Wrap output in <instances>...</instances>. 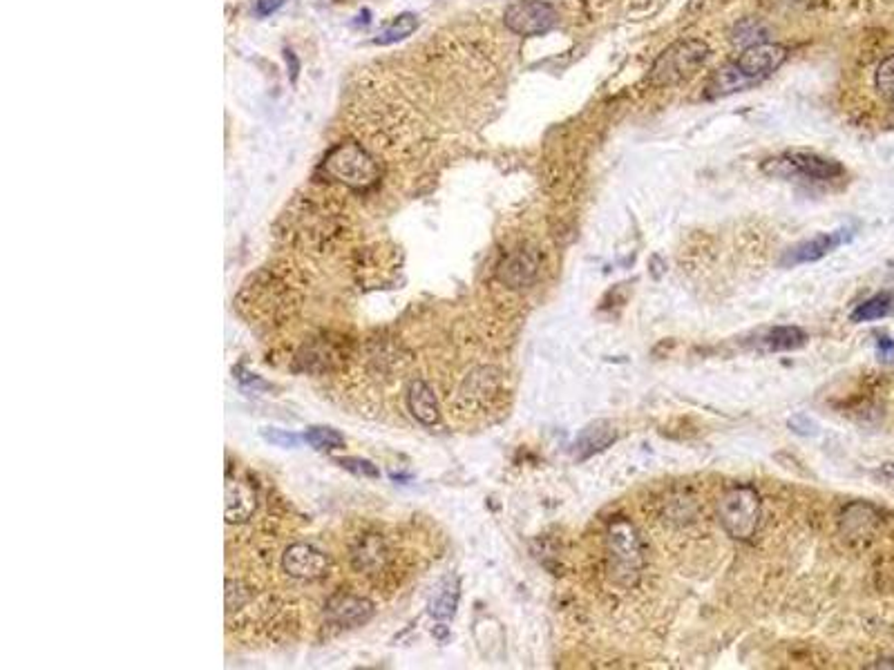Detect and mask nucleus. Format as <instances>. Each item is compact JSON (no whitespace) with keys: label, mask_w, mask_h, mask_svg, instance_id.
Masks as SVG:
<instances>
[{"label":"nucleus","mask_w":894,"mask_h":670,"mask_svg":"<svg viewBox=\"0 0 894 670\" xmlns=\"http://www.w3.org/2000/svg\"><path fill=\"white\" fill-rule=\"evenodd\" d=\"M874 85H877L879 94L894 99V54L879 63L877 74H874Z\"/></svg>","instance_id":"obj_22"},{"label":"nucleus","mask_w":894,"mask_h":670,"mask_svg":"<svg viewBox=\"0 0 894 670\" xmlns=\"http://www.w3.org/2000/svg\"><path fill=\"white\" fill-rule=\"evenodd\" d=\"M807 342L805 331L799 326H776V329L767 331L765 335L758 340V346L767 354H776V351H794L801 349Z\"/></svg>","instance_id":"obj_16"},{"label":"nucleus","mask_w":894,"mask_h":670,"mask_svg":"<svg viewBox=\"0 0 894 670\" xmlns=\"http://www.w3.org/2000/svg\"><path fill=\"white\" fill-rule=\"evenodd\" d=\"M557 9L546 0H512L503 12V23L512 34L523 38L543 36L555 30Z\"/></svg>","instance_id":"obj_7"},{"label":"nucleus","mask_w":894,"mask_h":670,"mask_svg":"<svg viewBox=\"0 0 894 670\" xmlns=\"http://www.w3.org/2000/svg\"><path fill=\"white\" fill-rule=\"evenodd\" d=\"M732 41L734 45H740L743 50L744 47L761 45V43L769 41V27L761 21V18H744V21H740L738 25L734 27Z\"/></svg>","instance_id":"obj_18"},{"label":"nucleus","mask_w":894,"mask_h":670,"mask_svg":"<svg viewBox=\"0 0 894 670\" xmlns=\"http://www.w3.org/2000/svg\"><path fill=\"white\" fill-rule=\"evenodd\" d=\"M285 3L287 0H258V14L259 16H271V14L277 12Z\"/></svg>","instance_id":"obj_27"},{"label":"nucleus","mask_w":894,"mask_h":670,"mask_svg":"<svg viewBox=\"0 0 894 670\" xmlns=\"http://www.w3.org/2000/svg\"><path fill=\"white\" fill-rule=\"evenodd\" d=\"M711 47L703 38H682L666 47L648 72V83L653 88H671V85L689 81L698 74L700 67L709 61Z\"/></svg>","instance_id":"obj_3"},{"label":"nucleus","mask_w":894,"mask_h":670,"mask_svg":"<svg viewBox=\"0 0 894 670\" xmlns=\"http://www.w3.org/2000/svg\"><path fill=\"white\" fill-rule=\"evenodd\" d=\"M416 30H418L416 14H401V16L394 18V23H389V25L378 34L376 43L378 45H392V43H398L403 41V38L412 36Z\"/></svg>","instance_id":"obj_20"},{"label":"nucleus","mask_w":894,"mask_h":670,"mask_svg":"<svg viewBox=\"0 0 894 670\" xmlns=\"http://www.w3.org/2000/svg\"><path fill=\"white\" fill-rule=\"evenodd\" d=\"M881 474L888 476V479L894 481V462H883L881 465Z\"/></svg>","instance_id":"obj_28"},{"label":"nucleus","mask_w":894,"mask_h":670,"mask_svg":"<svg viewBox=\"0 0 894 670\" xmlns=\"http://www.w3.org/2000/svg\"><path fill=\"white\" fill-rule=\"evenodd\" d=\"M790 429L794 433H801V436H816V422L805 413L790 418Z\"/></svg>","instance_id":"obj_25"},{"label":"nucleus","mask_w":894,"mask_h":670,"mask_svg":"<svg viewBox=\"0 0 894 670\" xmlns=\"http://www.w3.org/2000/svg\"><path fill=\"white\" fill-rule=\"evenodd\" d=\"M877 354L883 363H892L894 360V340L888 334L877 335Z\"/></svg>","instance_id":"obj_26"},{"label":"nucleus","mask_w":894,"mask_h":670,"mask_svg":"<svg viewBox=\"0 0 894 670\" xmlns=\"http://www.w3.org/2000/svg\"><path fill=\"white\" fill-rule=\"evenodd\" d=\"M282 568L288 577L297 581H318L326 575L329 558L320 548L311 546V543H293L282 557Z\"/></svg>","instance_id":"obj_8"},{"label":"nucleus","mask_w":894,"mask_h":670,"mask_svg":"<svg viewBox=\"0 0 894 670\" xmlns=\"http://www.w3.org/2000/svg\"><path fill=\"white\" fill-rule=\"evenodd\" d=\"M456 604H459V581L447 579L432 599L430 612L436 619H450V617H454Z\"/></svg>","instance_id":"obj_19"},{"label":"nucleus","mask_w":894,"mask_h":670,"mask_svg":"<svg viewBox=\"0 0 894 670\" xmlns=\"http://www.w3.org/2000/svg\"><path fill=\"white\" fill-rule=\"evenodd\" d=\"M392 561V549L381 534H364L352 549V566L360 575H383Z\"/></svg>","instance_id":"obj_11"},{"label":"nucleus","mask_w":894,"mask_h":670,"mask_svg":"<svg viewBox=\"0 0 894 670\" xmlns=\"http://www.w3.org/2000/svg\"><path fill=\"white\" fill-rule=\"evenodd\" d=\"M407 404H410L412 416H414L418 422H423V425L432 427L441 421L439 403H436L434 392H432L430 384L423 383V380H414V383H412Z\"/></svg>","instance_id":"obj_15"},{"label":"nucleus","mask_w":894,"mask_h":670,"mask_svg":"<svg viewBox=\"0 0 894 670\" xmlns=\"http://www.w3.org/2000/svg\"><path fill=\"white\" fill-rule=\"evenodd\" d=\"M852 235L854 233L850 228H839V230H831V233L814 235V238L807 239V242L787 250V255L782 257V267H799V264L819 262V259L828 257L830 253H834L836 248L848 244L850 239H852Z\"/></svg>","instance_id":"obj_9"},{"label":"nucleus","mask_w":894,"mask_h":670,"mask_svg":"<svg viewBox=\"0 0 894 670\" xmlns=\"http://www.w3.org/2000/svg\"><path fill=\"white\" fill-rule=\"evenodd\" d=\"M262 436L267 438V441L271 442V445H277V447H296L297 445V436H293V433L285 432V429L268 427V429H264Z\"/></svg>","instance_id":"obj_23"},{"label":"nucleus","mask_w":894,"mask_h":670,"mask_svg":"<svg viewBox=\"0 0 894 670\" xmlns=\"http://www.w3.org/2000/svg\"><path fill=\"white\" fill-rule=\"evenodd\" d=\"M541 271L539 253L532 248L514 250L499 267V279L510 288H526L537 282Z\"/></svg>","instance_id":"obj_10"},{"label":"nucleus","mask_w":894,"mask_h":670,"mask_svg":"<svg viewBox=\"0 0 894 670\" xmlns=\"http://www.w3.org/2000/svg\"><path fill=\"white\" fill-rule=\"evenodd\" d=\"M340 465L347 467V470L355 471V474H358V471H360V474L372 476V479H376V476H378L376 467H374L369 461H363V458H343V461H340Z\"/></svg>","instance_id":"obj_24"},{"label":"nucleus","mask_w":894,"mask_h":670,"mask_svg":"<svg viewBox=\"0 0 894 670\" xmlns=\"http://www.w3.org/2000/svg\"><path fill=\"white\" fill-rule=\"evenodd\" d=\"M761 494L752 485H734L720 496L718 520L735 541H749L761 525Z\"/></svg>","instance_id":"obj_5"},{"label":"nucleus","mask_w":894,"mask_h":670,"mask_svg":"<svg viewBox=\"0 0 894 670\" xmlns=\"http://www.w3.org/2000/svg\"><path fill=\"white\" fill-rule=\"evenodd\" d=\"M894 311V296L892 293H877L874 297L865 300L852 311L850 320L861 325V322H874V320H883Z\"/></svg>","instance_id":"obj_17"},{"label":"nucleus","mask_w":894,"mask_h":670,"mask_svg":"<svg viewBox=\"0 0 894 670\" xmlns=\"http://www.w3.org/2000/svg\"><path fill=\"white\" fill-rule=\"evenodd\" d=\"M374 604L358 595H335L326 604V617L334 626L354 628V626L367 624L374 617Z\"/></svg>","instance_id":"obj_12"},{"label":"nucleus","mask_w":894,"mask_h":670,"mask_svg":"<svg viewBox=\"0 0 894 670\" xmlns=\"http://www.w3.org/2000/svg\"><path fill=\"white\" fill-rule=\"evenodd\" d=\"M763 172L773 180H802V181H831L843 177L845 168L836 159L823 154L792 151L769 157L763 161Z\"/></svg>","instance_id":"obj_6"},{"label":"nucleus","mask_w":894,"mask_h":670,"mask_svg":"<svg viewBox=\"0 0 894 670\" xmlns=\"http://www.w3.org/2000/svg\"><path fill=\"white\" fill-rule=\"evenodd\" d=\"M870 668H894V659H879V662L872 664Z\"/></svg>","instance_id":"obj_29"},{"label":"nucleus","mask_w":894,"mask_h":670,"mask_svg":"<svg viewBox=\"0 0 894 670\" xmlns=\"http://www.w3.org/2000/svg\"><path fill=\"white\" fill-rule=\"evenodd\" d=\"M305 441L316 450H338L343 445V436L329 427H311L305 433Z\"/></svg>","instance_id":"obj_21"},{"label":"nucleus","mask_w":894,"mask_h":670,"mask_svg":"<svg viewBox=\"0 0 894 670\" xmlns=\"http://www.w3.org/2000/svg\"><path fill=\"white\" fill-rule=\"evenodd\" d=\"M608 577L619 587H636L646 568V552L637 528L624 517H615L607 528Z\"/></svg>","instance_id":"obj_2"},{"label":"nucleus","mask_w":894,"mask_h":670,"mask_svg":"<svg viewBox=\"0 0 894 670\" xmlns=\"http://www.w3.org/2000/svg\"><path fill=\"white\" fill-rule=\"evenodd\" d=\"M322 170L326 177L349 186L352 190H369L376 186L378 177H381L376 157L354 141L338 143L331 148L322 161Z\"/></svg>","instance_id":"obj_4"},{"label":"nucleus","mask_w":894,"mask_h":670,"mask_svg":"<svg viewBox=\"0 0 894 670\" xmlns=\"http://www.w3.org/2000/svg\"><path fill=\"white\" fill-rule=\"evenodd\" d=\"M617 441V429L610 421H593L588 422L575 438V458L577 461H588L599 452L608 450Z\"/></svg>","instance_id":"obj_13"},{"label":"nucleus","mask_w":894,"mask_h":670,"mask_svg":"<svg viewBox=\"0 0 894 670\" xmlns=\"http://www.w3.org/2000/svg\"><path fill=\"white\" fill-rule=\"evenodd\" d=\"M787 56H790V50L781 43L767 41L761 45L744 47L734 61L724 63L709 76L705 96L706 99H723V96L747 90L749 85L767 81L785 65Z\"/></svg>","instance_id":"obj_1"},{"label":"nucleus","mask_w":894,"mask_h":670,"mask_svg":"<svg viewBox=\"0 0 894 670\" xmlns=\"http://www.w3.org/2000/svg\"><path fill=\"white\" fill-rule=\"evenodd\" d=\"M258 496L244 481H228L226 483V520L228 523H244L256 512Z\"/></svg>","instance_id":"obj_14"}]
</instances>
